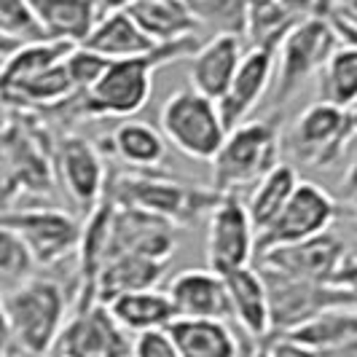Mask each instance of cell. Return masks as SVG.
<instances>
[{
    "label": "cell",
    "mask_w": 357,
    "mask_h": 357,
    "mask_svg": "<svg viewBox=\"0 0 357 357\" xmlns=\"http://www.w3.org/2000/svg\"><path fill=\"white\" fill-rule=\"evenodd\" d=\"M169 264L164 261H153L145 255H113L105 266L100 268L97 282H94V298L97 301H113L124 293H137V290H151L159 285Z\"/></svg>",
    "instance_id": "obj_24"
},
{
    "label": "cell",
    "mask_w": 357,
    "mask_h": 357,
    "mask_svg": "<svg viewBox=\"0 0 357 357\" xmlns=\"http://www.w3.org/2000/svg\"><path fill=\"white\" fill-rule=\"evenodd\" d=\"M167 333L180 357H239V341L226 320L178 317Z\"/></svg>",
    "instance_id": "obj_26"
},
{
    "label": "cell",
    "mask_w": 357,
    "mask_h": 357,
    "mask_svg": "<svg viewBox=\"0 0 357 357\" xmlns=\"http://www.w3.org/2000/svg\"><path fill=\"white\" fill-rule=\"evenodd\" d=\"M70 293L54 277H27L8 287L3 296V312L8 325L11 349L19 357H49L70 317Z\"/></svg>",
    "instance_id": "obj_3"
},
{
    "label": "cell",
    "mask_w": 357,
    "mask_h": 357,
    "mask_svg": "<svg viewBox=\"0 0 357 357\" xmlns=\"http://www.w3.org/2000/svg\"><path fill=\"white\" fill-rule=\"evenodd\" d=\"M153 43H175L197 38V19L185 0H132L124 6Z\"/></svg>",
    "instance_id": "obj_25"
},
{
    "label": "cell",
    "mask_w": 357,
    "mask_h": 357,
    "mask_svg": "<svg viewBox=\"0 0 357 357\" xmlns=\"http://www.w3.org/2000/svg\"><path fill=\"white\" fill-rule=\"evenodd\" d=\"M0 36L11 43L43 40L27 0H0Z\"/></svg>",
    "instance_id": "obj_32"
},
{
    "label": "cell",
    "mask_w": 357,
    "mask_h": 357,
    "mask_svg": "<svg viewBox=\"0 0 357 357\" xmlns=\"http://www.w3.org/2000/svg\"><path fill=\"white\" fill-rule=\"evenodd\" d=\"M105 197L119 207L140 210V213L164 218L175 226H183V223H194L199 218H207L223 194L161 175L156 169L151 172L129 169L110 178V183L105 185Z\"/></svg>",
    "instance_id": "obj_5"
},
{
    "label": "cell",
    "mask_w": 357,
    "mask_h": 357,
    "mask_svg": "<svg viewBox=\"0 0 357 357\" xmlns=\"http://www.w3.org/2000/svg\"><path fill=\"white\" fill-rule=\"evenodd\" d=\"M317 102L336 105L341 110H355L357 107V43L341 40L331 52L320 68L317 78Z\"/></svg>",
    "instance_id": "obj_28"
},
{
    "label": "cell",
    "mask_w": 357,
    "mask_h": 357,
    "mask_svg": "<svg viewBox=\"0 0 357 357\" xmlns=\"http://www.w3.org/2000/svg\"><path fill=\"white\" fill-rule=\"evenodd\" d=\"M320 357H357V339L344 344V347H336V349H328V352H320Z\"/></svg>",
    "instance_id": "obj_37"
},
{
    "label": "cell",
    "mask_w": 357,
    "mask_h": 357,
    "mask_svg": "<svg viewBox=\"0 0 357 357\" xmlns=\"http://www.w3.org/2000/svg\"><path fill=\"white\" fill-rule=\"evenodd\" d=\"M81 46L100 54L107 62L135 59V56H145V54H153L159 49V43H153L151 38L145 36L143 27L135 22V17L126 11L124 6L121 8H110V11H105L102 17L97 19L89 38Z\"/></svg>",
    "instance_id": "obj_21"
},
{
    "label": "cell",
    "mask_w": 357,
    "mask_h": 357,
    "mask_svg": "<svg viewBox=\"0 0 357 357\" xmlns=\"http://www.w3.org/2000/svg\"><path fill=\"white\" fill-rule=\"evenodd\" d=\"M352 124H355V132H357V107L352 110Z\"/></svg>",
    "instance_id": "obj_38"
},
{
    "label": "cell",
    "mask_w": 357,
    "mask_h": 357,
    "mask_svg": "<svg viewBox=\"0 0 357 357\" xmlns=\"http://www.w3.org/2000/svg\"><path fill=\"white\" fill-rule=\"evenodd\" d=\"M199 46L197 38H185L175 43H164L153 54L135 59L107 62L100 78L84 94H75L68 105L59 110H70L78 119H132L140 113L153 94V73L161 65L188 59Z\"/></svg>",
    "instance_id": "obj_1"
},
{
    "label": "cell",
    "mask_w": 357,
    "mask_h": 357,
    "mask_svg": "<svg viewBox=\"0 0 357 357\" xmlns=\"http://www.w3.org/2000/svg\"><path fill=\"white\" fill-rule=\"evenodd\" d=\"M339 290V296L344 298V306L357 309V255L347 252V258L341 261L336 277L328 282Z\"/></svg>",
    "instance_id": "obj_34"
},
{
    "label": "cell",
    "mask_w": 357,
    "mask_h": 357,
    "mask_svg": "<svg viewBox=\"0 0 357 357\" xmlns=\"http://www.w3.org/2000/svg\"><path fill=\"white\" fill-rule=\"evenodd\" d=\"M54 352L62 357H129L132 339L110 314L107 304L73 306Z\"/></svg>",
    "instance_id": "obj_12"
},
{
    "label": "cell",
    "mask_w": 357,
    "mask_h": 357,
    "mask_svg": "<svg viewBox=\"0 0 357 357\" xmlns=\"http://www.w3.org/2000/svg\"><path fill=\"white\" fill-rule=\"evenodd\" d=\"M298 183H301V178H298L296 167L280 161L271 172H266L264 178L252 185L245 207H248L252 226H255V236L264 231L277 215L282 213V207L287 204V199L293 197V191H296Z\"/></svg>",
    "instance_id": "obj_30"
},
{
    "label": "cell",
    "mask_w": 357,
    "mask_h": 357,
    "mask_svg": "<svg viewBox=\"0 0 357 357\" xmlns=\"http://www.w3.org/2000/svg\"><path fill=\"white\" fill-rule=\"evenodd\" d=\"M242 56H245L242 36L220 33V36L210 38L207 43H199L194 54L188 56L191 89L218 102L223 97V91L229 89Z\"/></svg>",
    "instance_id": "obj_18"
},
{
    "label": "cell",
    "mask_w": 357,
    "mask_h": 357,
    "mask_svg": "<svg viewBox=\"0 0 357 357\" xmlns=\"http://www.w3.org/2000/svg\"><path fill=\"white\" fill-rule=\"evenodd\" d=\"M261 357H320V352L309 349L301 341L290 339V336H268Z\"/></svg>",
    "instance_id": "obj_35"
},
{
    "label": "cell",
    "mask_w": 357,
    "mask_h": 357,
    "mask_svg": "<svg viewBox=\"0 0 357 357\" xmlns=\"http://www.w3.org/2000/svg\"><path fill=\"white\" fill-rule=\"evenodd\" d=\"M43 40L81 46L100 19L97 0H27Z\"/></svg>",
    "instance_id": "obj_22"
},
{
    "label": "cell",
    "mask_w": 357,
    "mask_h": 357,
    "mask_svg": "<svg viewBox=\"0 0 357 357\" xmlns=\"http://www.w3.org/2000/svg\"><path fill=\"white\" fill-rule=\"evenodd\" d=\"M129 357H180L167 331H148L132 339Z\"/></svg>",
    "instance_id": "obj_33"
},
{
    "label": "cell",
    "mask_w": 357,
    "mask_h": 357,
    "mask_svg": "<svg viewBox=\"0 0 357 357\" xmlns=\"http://www.w3.org/2000/svg\"><path fill=\"white\" fill-rule=\"evenodd\" d=\"M167 296L178 317L229 320V296L223 277L213 268H185L169 280Z\"/></svg>",
    "instance_id": "obj_19"
},
{
    "label": "cell",
    "mask_w": 357,
    "mask_h": 357,
    "mask_svg": "<svg viewBox=\"0 0 357 357\" xmlns=\"http://www.w3.org/2000/svg\"><path fill=\"white\" fill-rule=\"evenodd\" d=\"M355 231H357V218H355Z\"/></svg>",
    "instance_id": "obj_39"
},
{
    "label": "cell",
    "mask_w": 357,
    "mask_h": 357,
    "mask_svg": "<svg viewBox=\"0 0 357 357\" xmlns=\"http://www.w3.org/2000/svg\"><path fill=\"white\" fill-rule=\"evenodd\" d=\"M8 357H19V355H8Z\"/></svg>",
    "instance_id": "obj_40"
},
{
    "label": "cell",
    "mask_w": 357,
    "mask_h": 357,
    "mask_svg": "<svg viewBox=\"0 0 357 357\" xmlns=\"http://www.w3.org/2000/svg\"><path fill=\"white\" fill-rule=\"evenodd\" d=\"M271 81H274V54L264 49L245 52L229 89L218 100V110L226 129H234L250 119V113L261 105V100L271 89Z\"/></svg>",
    "instance_id": "obj_17"
},
{
    "label": "cell",
    "mask_w": 357,
    "mask_h": 357,
    "mask_svg": "<svg viewBox=\"0 0 357 357\" xmlns=\"http://www.w3.org/2000/svg\"><path fill=\"white\" fill-rule=\"evenodd\" d=\"M54 178L75 207L89 213L105 197L102 151L81 135H62L54 143Z\"/></svg>",
    "instance_id": "obj_13"
},
{
    "label": "cell",
    "mask_w": 357,
    "mask_h": 357,
    "mask_svg": "<svg viewBox=\"0 0 357 357\" xmlns=\"http://www.w3.org/2000/svg\"><path fill=\"white\" fill-rule=\"evenodd\" d=\"M56 357H62V355H56Z\"/></svg>",
    "instance_id": "obj_41"
},
{
    "label": "cell",
    "mask_w": 357,
    "mask_h": 357,
    "mask_svg": "<svg viewBox=\"0 0 357 357\" xmlns=\"http://www.w3.org/2000/svg\"><path fill=\"white\" fill-rule=\"evenodd\" d=\"M261 271V268H258ZM268 290V309H271V336L293 331L296 325L320 314L322 309L344 306L339 290L328 282H309L274 271H261Z\"/></svg>",
    "instance_id": "obj_14"
},
{
    "label": "cell",
    "mask_w": 357,
    "mask_h": 357,
    "mask_svg": "<svg viewBox=\"0 0 357 357\" xmlns=\"http://www.w3.org/2000/svg\"><path fill=\"white\" fill-rule=\"evenodd\" d=\"M336 215H339L336 199L317 183L301 180L293 197L282 207V213L255 236V255L274 250V248L298 245L304 239L331 231V226L336 223Z\"/></svg>",
    "instance_id": "obj_9"
},
{
    "label": "cell",
    "mask_w": 357,
    "mask_h": 357,
    "mask_svg": "<svg viewBox=\"0 0 357 357\" xmlns=\"http://www.w3.org/2000/svg\"><path fill=\"white\" fill-rule=\"evenodd\" d=\"M220 277L229 296V317L250 339L266 341L271 336V309H268V290L261 271L255 266H242Z\"/></svg>",
    "instance_id": "obj_20"
},
{
    "label": "cell",
    "mask_w": 357,
    "mask_h": 357,
    "mask_svg": "<svg viewBox=\"0 0 357 357\" xmlns=\"http://www.w3.org/2000/svg\"><path fill=\"white\" fill-rule=\"evenodd\" d=\"M178 248V226L156 218V215L140 213V210H129L119 207L113 213V226H110V252L107 261L113 255H145L153 261L169 264ZM105 261V264H107Z\"/></svg>",
    "instance_id": "obj_16"
},
{
    "label": "cell",
    "mask_w": 357,
    "mask_h": 357,
    "mask_svg": "<svg viewBox=\"0 0 357 357\" xmlns=\"http://www.w3.org/2000/svg\"><path fill=\"white\" fill-rule=\"evenodd\" d=\"M339 46V33L331 19H306L296 24L274 52V107L285 105L312 78H317L320 68L331 52Z\"/></svg>",
    "instance_id": "obj_7"
},
{
    "label": "cell",
    "mask_w": 357,
    "mask_h": 357,
    "mask_svg": "<svg viewBox=\"0 0 357 357\" xmlns=\"http://www.w3.org/2000/svg\"><path fill=\"white\" fill-rule=\"evenodd\" d=\"M355 135L352 110L314 102L296 116L287 137L282 135L285 137L282 145H287L296 164L317 169V172H328L341 159L344 148Z\"/></svg>",
    "instance_id": "obj_8"
},
{
    "label": "cell",
    "mask_w": 357,
    "mask_h": 357,
    "mask_svg": "<svg viewBox=\"0 0 357 357\" xmlns=\"http://www.w3.org/2000/svg\"><path fill=\"white\" fill-rule=\"evenodd\" d=\"M204 252L210 268L226 274L234 268L252 266L255 261V226L239 194H223L207 215Z\"/></svg>",
    "instance_id": "obj_11"
},
{
    "label": "cell",
    "mask_w": 357,
    "mask_h": 357,
    "mask_svg": "<svg viewBox=\"0 0 357 357\" xmlns=\"http://www.w3.org/2000/svg\"><path fill=\"white\" fill-rule=\"evenodd\" d=\"M107 309L126 333H135V336L148 333V331H167L178 320L167 290H156V287L124 293V296L107 301Z\"/></svg>",
    "instance_id": "obj_27"
},
{
    "label": "cell",
    "mask_w": 357,
    "mask_h": 357,
    "mask_svg": "<svg viewBox=\"0 0 357 357\" xmlns=\"http://www.w3.org/2000/svg\"><path fill=\"white\" fill-rule=\"evenodd\" d=\"M339 194H341V202L357 215V156L349 161V167H347V172L341 178Z\"/></svg>",
    "instance_id": "obj_36"
},
{
    "label": "cell",
    "mask_w": 357,
    "mask_h": 357,
    "mask_svg": "<svg viewBox=\"0 0 357 357\" xmlns=\"http://www.w3.org/2000/svg\"><path fill=\"white\" fill-rule=\"evenodd\" d=\"M280 336L301 341L314 352L336 349V347H344V344L357 339V309H349V306L322 309L320 314L309 317L306 322L296 325L287 333H280Z\"/></svg>",
    "instance_id": "obj_29"
},
{
    "label": "cell",
    "mask_w": 357,
    "mask_h": 357,
    "mask_svg": "<svg viewBox=\"0 0 357 357\" xmlns=\"http://www.w3.org/2000/svg\"><path fill=\"white\" fill-rule=\"evenodd\" d=\"M159 132L183 156L197 161H213L229 135L218 102L191 86L172 91L164 100L159 110Z\"/></svg>",
    "instance_id": "obj_6"
},
{
    "label": "cell",
    "mask_w": 357,
    "mask_h": 357,
    "mask_svg": "<svg viewBox=\"0 0 357 357\" xmlns=\"http://www.w3.org/2000/svg\"><path fill=\"white\" fill-rule=\"evenodd\" d=\"M0 223L8 226L33 252L36 266H56L78 250L81 223L68 210L56 207H24L0 210Z\"/></svg>",
    "instance_id": "obj_10"
},
{
    "label": "cell",
    "mask_w": 357,
    "mask_h": 357,
    "mask_svg": "<svg viewBox=\"0 0 357 357\" xmlns=\"http://www.w3.org/2000/svg\"><path fill=\"white\" fill-rule=\"evenodd\" d=\"M70 43L33 40L19 43L0 62V105L24 113L59 110L78 94L70 81L65 56Z\"/></svg>",
    "instance_id": "obj_2"
},
{
    "label": "cell",
    "mask_w": 357,
    "mask_h": 357,
    "mask_svg": "<svg viewBox=\"0 0 357 357\" xmlns=\"http://www.w3.org/2000/svg\"><path fill=\"white\" fill-rule=\"evenodd\" d=\"M347 245L336 234L325 231L320 236L304 239L298 245L287 248H274L261 255H255L252 266L261 271H274L296 280H309V282H331L339 271L341 261L347 258Z\"/></svg>",
    "instance_id": "obj_15"
},
{
    "label": "cell",
    "mask_w": 357,
    "mask_h": 357,
    "mask_svg": "<svg viewBox=\"0 0 357 357\" xmlns=\"http://www.w3.org/2000/svg\"><path fill=\"white\" fill-rule=\"evenodd\" d=\"M282 153V116L280 110L264 119H248L229 129L220 151L213 156V191L239 194L252 188L280 164Z\"/></svg>",
    "instance_id": "obj_4"
},
{
    "label": "cell",
    "mask_w": 357,
    "mask_h": 357,
    "mask_svg": "<svg viewBox=\"0 0 357 357\" xmlns=\"http://www.w3.org/2000/svg\"><path fill=\"white\" fill-rule=\"evenodd\" d=\"M33 271H36L33 252L19 239V234L0 223V285L14 287L27 277H33Z\"/></svg>",
    "instance_id": "obj_31"
},
{
    "label": "cell",
    "mask_w": 357,
    "mask_h": 357,
    "mask_svg": "<svg viewBox=\"0 0 357 357\" xmlns=\"http://www.w3.org/2000/svg\"><path fill=\"white\" fill-rule=\"evenodd\" d=\"M167 140L156 126L137 121V119H124L107 135V153H113L124 167L132 172H151L159 169L167 161Z\"/></svg>",
    "instance_id": "obj_23"
}]
</instances>
